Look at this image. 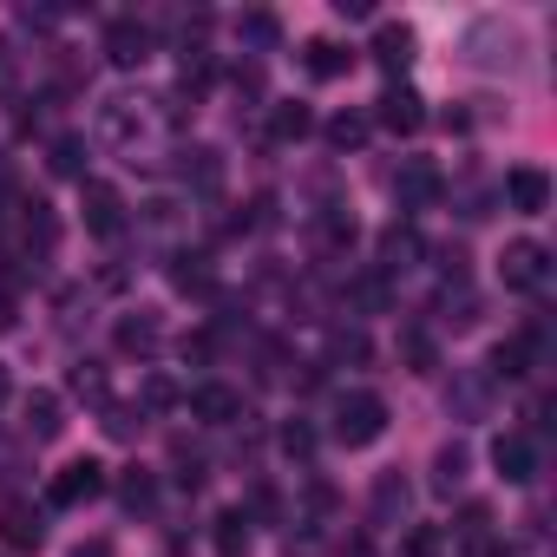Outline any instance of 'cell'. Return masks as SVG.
Returning <instances> with one entry per match:
<instances>
[{"mask_svg":"<svg viewBox=\"0 0 557 557\" xmlns=\"http://www.w3.org/2000/svg\"><path fill=\"white\" fill-rule=\"evenodd\" d=\"M73 557H106V544H79V550H73Z\"/></svg>","mask_w":557,"mask_h":557,"instance_id":"obj_36","label":"cell"},{"mask_svg":"<svg viewBox=\"0 0 557 557\" xmlns=\"http://www.w3.org/2000/svg\"><path fill=\"white\" fill-rule=\"evenodd\" d=\"M177 119H184L177 99L125 92V99H106V106H99V138H106L112 151H125L132 164H158V151L177 138Z\"/></svg>","mask_w":557,"mask_h":557,"instance_id":"obj_1","label":"cell"},{"mask_svg":"<svg viewBox=\"0 0 557 557\" xmlns=\"http://www.w3.org/2000/svg\"><path fill=\"white\" fill-rule=\"evenodd\" d=\"M498 275H505V289H524V296H537V289L550 283V249H544V243H531V236H518V243H505V256H498Z\"/></svg>","mask_w":557,"mask_h":557,"instance_id":"obj_3","label":"cell"},{"mask_svg":"<svg viewBox=\"0 0 557 557\" xmlns=\"http://www.w3.org/2000/svg\"><path fill=\"white\" fill-rule=\"evenodd\" d=\"M269 132H275V145H296V138H309L315 132V112L302 106V99H283L269 112Z\"/></svg>","mask_w":557,"mask_h":557,"instance_id":"obj_19","label":"cell"},{"mask_svg":"<svg viewBox=\"0 0 557 557\" xmlns=\"http://www.w3.org/2000/svg\"><path fill=\"white\" fill-rule=\"evenodd\" d=\"M446 550V537L433 531V524H413L407 537H400V557H440Z\"/></svg>","mask_w":557,"mask_h":557,"instance_id":"obj_29","label":"cell"},{"mask_svg":"<svg viewBox=\"0 0 557 557\" xmlns=\"http://www.w3.org/2000/svg\"><path fill=\"white\" fill-rule=\"evenodd\" d=\"M21 413H27V420H21V426H27V440H60V426H66V420H60V394H47V387H40V394H27V407H21Z\"/></svg>","mask_w":557,"mask_h":557,"instance_id":"obj_18","label":"cell"},{"mask_svg":"<svg viewBox=\"0 0 557 557\" xmlns=\"http://www.w3.org/2000/svg\"><path fill=\"white\" fill-rule=\"evenodd\" d=\"M190 413H197V420H210V426L249 420V413H243V394H236V387H223V381H203V387L190 394Z\"/></svg>","mask_w":557,"mask_h":557,"instance_id":"obj_13","label":"cell"},{"mask_svg":"<svg viewBox=\"0 0 557 557\" xmlns=\"http://www.w3.org/2000/svg\"><path fill=\"white\" fill-rule=\"evenodd\" d=\"M492 466H498L505 485H531V479H537V446H531V433H498V440H492Z\"/></svg>","mask_w":557,"mask_h":557,"instance_id":"obj_8","label":"cell"},{"mask_svg":"<svg viewBox=\"0 0 557 557\" xmlns=\"http://www.w3.org/2000/svg\"><path fill=\"white\" fill-rule=\"evenodd\" d=\"M249 550V511H216V557H243Z\"/></svg>","mask_w":557,"mask_h":557,"instance_id":"obj_22","label":"cell"},{"mask_svg":"<svg viewBox=\"0 0 557 557\" xmlns=\"http://www.w3.org/2000/svg\"><path fill=\"white\" fill-rule=\"evenodd\" d=\"M472 557H511V544H498V537H472Z\"/></svg>","mask_w":557,"mask_h":557,"instance_id":"obj_35","label":"cell"},{"mask_svg":"<svg viewBox=\"0 0 557 557\" xmlns=\"http://www.w3.org/2000/svg\"><path fill=\"white\" fill-rule=\"evenodd\" d=\"M531 361H537V335H511V342H498L492 348V381H524L531 374Z\"/></svg>","mask_w":557,"mask_h":557,"instance_id":"obj_16","label":"cell"},{"mask_svg":"<svg viewBox=\"0 0 557 557\" xmlns=\"http://www.w3.org/2000/svg\"><path fill=\"white\" fill-rule=\"evenodd\" d=\"M348 66H355V53H342L335 40H315V47H309V73H315V79H342Z\"/></svg>","mask_w":557,"mask_h":557,"instance_id":"obj_23","label":"cell"},{"mask_svg":"<svg viewBox=\"0 0 557 557\" xmlns=\"http://www.w3.org/2000/svg\"><path fill=\"white\" fill-rule=\"evenodd\" d=\"M309 446H315V433H309L302 420H289V426H283V453H289V459H302Z\"/></svg>","mask_w":557,"mask_h":557,"instance_id":"obj_32","label":"cell"},{"mask_svg":"<svg viewBox=\"0 0 557 557\" xmlns=\"http://www.w3.org/2000/svg\"><path fill=\"white\" fill-rule=\"evenodd\" d=\"M99 492H106V466H99V459H73V466L53 472V492H47V498H53L60 511H73V505H92Z\"/></svg>","mask_w":557,"mask_h":557,"instance_id":"obj_4","label":"cell"},{"mask_svg":"<svg viewBox=\"0 0 557 557\" xmlns=\"http://www.w3.org/2000/svg\"><path fill=\"white\" fill-rule=\"evenodd\" d=\"M86 230L92 236H119L125 230V197L112 184H86Z\"/></svg>","mask_w":557,"mask_h":557,"instance_id":"obj_15","label":"cell"},{"mask_svg":"<svg viewBox=\"0 0 557 557\" xmlns=\"http://www.w3.org/2000/svg\"><path fill=\"white\" fill-rule=\"evenodd\" d=\"M151 47H158V40H151L145 21H112V27H106V60H112L119 73H138V66L151 60Z\"/></svg>","mask_w":557,"mask_h":557,"instance_id":"obj_7","label":"cell"},{"mask_svg":"<svg viewBox=\"0 0 557 557\" xmlns=\"http://www.w3.org/2000/svg\"><path fill=\"white\" fill-rule=\"evenodd\" d=\"M420 256H426V243H420V236H413L407 223H394V230L381 236V275H407V269H413Z\"/></svg>","mask_w":557,"mask_h":557,"instance_id":"obj_17","label":"cell"},{"mask_svg":"<svg viewBox=\"0 0 557 557\" xmlns=\"http://www.w3.org/2000/svg\"><path fill=\"white\" fill-rule=\"evenodd\" d=\"M14 79H21V53L0 40V92H14Z\"/></svg>","mask_w":557,"mask_h":557,"instance_id":"obj_33","label":"cell"},{"mask_svg":"<svg viewBox=\"0 0 557 557\" xmlns=\"http://www.w3.org/2000/svg\"><path fill=\"white\" fill-rule=\"evenodd\" d=\"M466 53H472V66H511V60H518V40H511V27L479 21V27L466 34Z\"/></svg>","mask_w":557,"mask_h":557,"instance_id":"obj_12","label":"cell"},{"mask_svg":"<svg viewBox=\"0 0 557 557\" xmlns=\"http://www.w3.org/2000/svg\"><path fill=\"white\" fill-rule=\"evenodd\" d=\"M0 400H8V368H0Z\"/></svg>","mask_w":557,"mask_h":557,"instance_id":"obj_37","label":"cell"},{"mask_svg":"<svg viewBox=\"0 0 557 557\" xmlns=\"http://www.w3.org/2000/svg\"><path fill=\"white\" fill-rule=\"evenodd\" d=\"M466 466H472V453L453 440V446H440V459H433V492H459L466 485Z\"/></svg>","mask_w":557,"mask_h":557,"instance_id":"obj_21","label":"cell"},{"mask_svg":"<svg viewBox=\"0 0 557 557\" xmlns=\"http://www.w3.org/2000/svg\"><path fill=\"white\" fill-rule=\"evenodd\" d=\"M440 190H446V177H440V164H426V158H407V164L394 171V203H400V210H426V203H440Z\"/></svg>","mask_w":557,"mask_h":557,"instance_id":"obj_6","label":"cell"},{"mask_svg":"<svg viewBox=\"0 0 557 557\" xmlns=\"http://www.w3.org/2000/svg\"><path fill=\"white\" fill-rule=\"evenodd\" d=\"M446 407H453V420H485V407H492V374H485V368H459Z\"/></svg>","mask_w":557,"mask_h":557,"instance_id":"obj_11","label":"cell"},{"mask_svg":"<svg viewBox=\"0 0 557 557\" xmlns=\"http://www.w3.org/2000/svg\"><path fill=\"white\" fill-rule=\"evenodd\" d=\"M0 544L8 550H40L47 544V511L27 505V498H8L0 505Z\"/></svg>","mask_w":557,"mask_h":557,"instance_id":"obj_5","label":"cell"},{"mask_svg":"<svg viewBox=\"0 0 557 557\" xmlns=\"http://www.w3.org/2000/svg\"><path fill=\"white\" fill-rule=\"evenodd\" d=\"M400 518H407V479L381 472L374 479V524H400Z\"/></svg>","mask_w":557,"mask_h":557,"instance_id":"obj_20","label":"cell"},{"mask_svg":"<svg viewBox=\"0 0 557 557\" xmlns=\"http://www.w3.org/2000/svg\"><path fill=\"white\" fill-rule=\"evenodd\" d=\"M413 47H420V40H413V27H400V21H381V27H374V60H381L394 79L413 66Z\"/></svg>","mask_w":557,"mask_h":557,"instance_id":"obj_14","label":"cell"},{"mask_svg":"<svg viewBox=\"0 0 557 557\" xmlns=\"http://www.w3.org/2000/svg\"><path fill=\"white\" fill-rule=\"evenodd\" d=\"M400 348H407V361H413V368H433V342H426L420 329H413V335H407Z\"/></svg>","mask_w":557,"mask_h":557,"instance_id":"obj_34","label":"cell"},{"mask_svg":"<svg viewBox=\"0 0 557 557\" xmlns=\"http://www.w3.org/2000/svg\"><path fill=\"white\" fill-rule=\"evenodd\" d=\"M73 387H79L86 400H106V374H99L92 361H86V368H73Z\"/></svg>","mask_w":557,"mask_h":557,"instance_id":"obj_31","label":"cell"},{"mask_svg":"<svg viewBox=\"0 0 557 557\" xmlns=\"http://www.w3.org/2000/svg\"><path fill=\"white\" fill-rule=\"evenodd\" d=\"M236 34H243L249 47H275V40H283V27H275V14H243V21H236Z\"/></svg>","mask_w":557,"mask_h":557,"instance_id":"obj_26","label":"cell"},{"mask_svg":"<svg viewBox=\"0 0 557 557\" xmlns=\"http://www.w3.org/2000/svg\"><path fill=\"white\" fill-rule=\"evenodd\" d=\"M119 498H125L132 511H138V505H151V472H145V466H138V472H125V485H119Z\"/></svg>","mask_w":557,"mask_h":557,"instance_id":"obj_30","label":"cell"},{"mask_svg":"<svg viewBox=\"0 0 557 557\" xmlns=\"http://www.w3.org/2000/svg\"><path fill=\"white\" fill-rule=\"evenodd\" d=\"M505 197H511L518 216H544L550 210V177L537 164H518V171H505Z\"/></svg>","mask_w":557,"mask_h":557,"instance_id":"obj_10","label":"cell"},{"mask_svg":"<svg viewBox=\"0 0 557 557\" xmlns=\"http://www.w3.org/2000/svg\"><path fill=\"white\" fill-rule=\"evenodd\" d=\"M119 348H125V355H151V348H158V315H132V322H119Z\"/></svg>","mask_w":557,"mask_h":557,"instance_id":"obj_24","label":"cell"},{"mask_svg":"<svg viewBox=\"0 0 557 557\" xmlns=\"http://www.w3.org/2000/svg\"><path fill=\"white\" fill-rule=\"evenodd\" d=\"M53 171L60 177H86V138H60L53 145Z\"/></svg>","mask_w":557,"mask_h":557,"instance_id":"obj_28","label":"cell"},{"mask_svg":"<svg viewBox=\"0 0 557 557\" xmlns=\"http://www.w3.org/2000/svg\"><path fill=\"white\" fill-rule=\"evenodd\" d=\"M177 158H184L177 171H184V177H197V184H216V177H223V164H216V151H203V145H190V151H177Z\"/></svg>","mask_w":557,"mask_h":557,"instance_id":"obj_25","label":"cell"},{"mask_svg":"<svg viewBox=\"0 0 557 557\" xmlns=\"http://www.w3.org/2000/svg\"><path fill=\"white\" fill-rule=\"evenodd\" d=\"M374 119H381L387 132H400V138H413V132L426 125V99H420L413 86H400V79H394V86L381 92V112H374Z\"/></svg>","mask_w":557,"mask_h":557,"instance_id":"obj_9","label":"cell"},{"mask_svg":"<svg viewBox=\"0 0 557 557\" xmlns=\"http://www.w3.org/2000/svg\"><path fill=\"white\" fill-rule=\"evenodd\" d=\"M368 138V119H355V112H342V119H329V145L335 151H355Z\"/></svg>","mask_w":557,"mask_h":557,"instance_id":"obj_27","label":"cell"},{"mask_svg":"<svg viewBox=\"0 0 557 557\" xmlns=\"http://www.w3.org/2000/svg\"><path fill=\"white\" fill-rule=\"evenodd\" d=\"M381 433H387V400H381V394L355 387V394H342V400H335V440H342L348 453L374 446Z\"/></svg>","mask_w":557,"mask_h":557,"instance_id":"obj_2","label":"cell"}]
</instances>
